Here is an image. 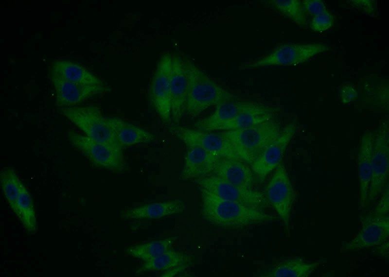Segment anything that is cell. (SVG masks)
<instances>
[{"mask_svg":"<svg viewBox=\"0 0 389 277\" xmlns=\"http://www.w3.org/2000/svg\"><path fill=\"white\" fill-rule=\"evenodd\" d=\"M303 10L307 16L313 17L328 11L323 0H301Z\"/></svg>","mask_w":389,"mask_h":277,"instance_id":"cell-33","label":"cell"},{"mask_svg":"<svg viewBox=\"0 0 389 277\" xmlns=\"http://www.w3.org/2000/svg\"><path fill=\"white\" fill-rule=\"evenodd\" d=\"M195 181L200 193L264 209L268 206L262 192L253 189H248L233 185L213 174Z\"/></svg>","mask_w":389,"mask_h":277,"instance_id":"cell-11","label":"cell"},{"mask_svg":"<svg viewBox=\"0 0 389 277\" xmlns=\"http://www.w3.org/2000/svg\"><path fill=\"white\" fill-rule=\"evenodd\" d=\"M191 265L184 264L172 268L167 271L163 272L161 277H173L186 270Z\"/></svg>","mask_w":389,"mask_h":277,"instance_id":"cell-35","label":"cell"},{"mask_svg":"<svg viewBox=\"0 0 389 277\" xmlns=\"http://www.w3.org/2000/svg\"><path fill=\"white\" fill-rule=\"evenodd\" d=\"M170 131L185 146H199L209 153L221 158H231L242 160L230 145L218 133L203 131L196 128L174 124Z\"/></svg>","mask_w":389,"mask_h":277,"instance_id":"cell-12","label":"cell"},{"mask_svg":"<svg viewBox=\"0 0 389 277\" xmlns=\"http://www.w3.org/2000/svg\"><path fill=\"white\" fill-rule=\"evenodd\" d=\"M373 130H365L360 138L356 158L359 181V208L366 205L372 175L371 155Z\"/></svg>","mask_w":389,"mask_h":277,"instance_id":"cell-19","label":"cell"},{"mask_svg":"<svg viewBox=\"0 0 389 277\" xmlns=\"http://www.w3.org/2000/svg\"><path fill=\"white\" fill-rule=\"evenodd\" d=\"M172 69V53L165 52L159 56L148 87L150 106L163 123L171 121V98L170 81Z\"/></svg>","mask_w":389,"mask_h":277,"instance_id":"cell-8","label":"cell"},{"mask_svg":"<svg viewBox=\"0 0 389 277\" xmlns=\"http://www.w3.org/2000/svg\"><path fill=\"white\" fill-rule=\"evenodd\" d=\"M192 257L182 251L174 249L169 251L159 256L142 263L138 266L135 272L136 275H139L150 272H164L172 268L184 265H191Z\"/></svg>","mask_w":389,"mask_h":277,"instance_id":"cell-25","label":"cell"},{"mask_svg":"<svg viewBox=\"0 0 389 277\" xmlns=\"http://www.w3.org/2000/svg\"><path fill=\"white\" fill-rule=\"evenodd\" d=\"M249 164L231 158H220L212 174L233 185L253 189V173Z\"/></svg>","mask_w":389,"mask_h":277,"instance_id":"cell-20","label":"cell"},{"mask_svg":"<svg viewBox=\"0 0 389 277\" xmlns=\"http://www.w3.org/2000/svg\"><path fill=\"white\" fill-rule=\"evenodd\" d=\"M264 194L267 204L275 211L288 230L296 193L283 162L273 171L265 186Z\"/></svg>","mask_w":389,"mask_h":277,"instance_id":"cell-9","label":"cell"},{"mask_svg":"<svg viewBox=\"0 0 389 277\" xmlns=\"http://www.w3.org/2000/svg\"><path fill=\"white\" fill-rule=\"evenodd\" d=\"M188 77L185 114L196 117L208 108L235 101L236 96L221 87L183 55Z\"/></svg>","mask_w":389,"mask_h":277,"instance_id":"cell-2","label":"cell"},{"mask_svg":"<svg viewBox=\"0 0 389 277\" xmlns=\"http://www.w3.org/2000/svg\"><path fill=\"white\" fill-rule=\"evenodd\" d=\"M176 236L128 245L124 248L125 256L145 261L174 249Z\"/></svg>","mask_w":389,"mask_h":277,"instance_id":"cell-26","label":"cell"},{"mask_svg":"<svg viewBox=\"0 0 389 277\" xmlns=\"http://www.w3.org/2000/svg\"><path fill=\"white\" fill-rule=\"evenodd\" d=\"M372 175L368 200L378 197L389 184V124L388 119L381 120L373 130L371 155Z\"/></svg>","mask_w":389,"mask_h":277,"instance_id":"cell-10","label":"cell"},{"mask_svg":"<svg viewBox=\"0 0 389 277\" xmlns=\"http://www.w3.org/2000/svg\"><path fill=\"white\" fill-rule=\"evenodd\" d=\"M333 49L323 42L280 43L267 54L241 65L242 69H258L268 67H288L307 61L314 56L326 53Z\"/></svg>","mask_w":389,"mask_h":277,"instance_id":"cell-5","label":"cell"},{"mask_svg":"<svg viewBox=\"0 0 389 277\" xmlns=\"http://www.w3.org/2000/svg\"><path fill=\"white\" fill-rule=\"evenodd\" d=\"M50 75L82 85H105L101 78L78 63L54 59L51 64Z\"/></svg>","mask_w":389,"mask_h":277,"instance_id":"cell-21","label":"cell"},{"mask_svg":"<svg viewBox=\"0 0 389 277\" xmlns=\"http://www.w3.org/2000/svg\"><path fill=\"white\" fill-rule=\"evenodd\" d=\"M280 108L254 101H233L216 106L208 116L196 122L195 128L210 132L216 125L247 113H268L278 112Z\"/></svg>","mask_w":389,"mask_h":277,"instance_id":"cell-15","label":"cell"},{"mask_svg":"<svg viewBox=\"0 0 389 277\" xmlns=\"http://www.w3.org/2000/svg\"><path fill=\"white\" fill-rule=\"evenodd\" d=\"M322 263L320 260L311 261L296 256L281 260L269 269L264 277H308Z\"/></svg>","mask_w":389,"mask_h":277,"instance_id":"cell-23","label":"cell"},{"mask_svg":"<svg viewBox=\"0 0 389 277\" xmlns=\"http://www.w3.org/2000/svg\"><path fill=\"white\" fill-rule=\"evenodd\" d=\"M338 97L343 104H349L355 101L358 98V92L355 87L350 83L341 85L338 89Z\"/></svg>","mask_w":389,"mask_h":277,"instance_id":"cell-32","label":"cell"},{"mask_svg":"<svg viewBox=\"0 0 389 277\" xmlns=\"http://www.w3.org/2000/svg\"><path fill=\"white\" fill-rule=\"evenodd\" d=\"M265 4L298 26L308 25L307 16L302 8L301 0H268L265 1Z\"/></svg>","mask_w":389,"mask_h":277,"instance_id":"cell-27","label":"cell"},{"mask_svg":"<svg viewBox=\"0 0 389 277\" xmlns=\"http://www.w3.org/2000/svg\"><path fill=\"white\" fill-rule=\"evenodd\" d=\"M276 113L242 114L216 125L211 131H229L248 128L274 119Z\"/></svg>","mask_w":389,"mask_h":277,"instance_id":"cell-29","label":"cell"},{"mask_svg":"<svg viewBox=\"0 0 389 277\" xmlns=\"http://www.w3.org/2000/svg\"><path fill=\"white\" fill-rule=\"evenodd\" d=\"M347 3L352 8L358 12H363L372 17L376 15L377 8V2L374 0H350Z\"/></svg>","mask_w":389,"mask_h":277,"instance_id":"cell-31","label":"cell"},{"mask_svg":"<svg viewBox=\"0 0 389 277\" xmlns=\"http://www.w3.org/2000/svg\"><path fill=\"white\" fill-rule=\"evenodd\" d=\"M379 199L375 207L371 210L377 214L389 215V187L386 185L381 193Z\"/></svg>","mask_w":389,"mask_h":277,"instance_id":"cell-34","label":"cell"},{"mask_svg":"<svg viewBox=\"0 0 389 277\" xmlns=\"http://www.w3.org/2000/svg\"><path fill=\"white\" fill-rule=\"evenodd\" d=\"M59 111L85 135L97 142L121 148L108 117L99 106L78 105L59 108Z\"/></svg>","mask_w":389,"mask_h":277,"instance_id":"cell-7","label":"cell"},{"mask_svg":"<svg viewBox=\"0 0 389 277\" xmlns=\"http://www.w3.org/2000/svg\"><path fill=\"white\" fill-rule=\"evenodd\" d=\"M334 22V15L328 10L312 17L309 21V28L312 32L321 33L332 28Z\"/></svg>","mask_w":389,"mask_h":277,"instance_id":"cell-30","label":"cell"},{"mask_svg":"<svg viewBox=\"0 0 389 277\" xmlns=\"http://www.w3.org/2000/svg\"><path fill=\"white\" fill-rule=\"evenodd\" d=\"M186 205L180 199H169L128 207L120 211L122 220L159 219L182 213Z\"/></svg>","mask_w":389,"mask_h":277,"instance_id":"cell-18","label":"cell"},{"mask_svg":"<svg viewBox=\"0 0 389 277\" xmlns=\"http://www.w3.org/2000/svg\"><path fill=\"white\" fill-rule=\"evenodd\" d=\"M188 86V77L183 54L178 52H172V69L170 81L171 120L175 124L179 123L185 114Z\"/></svg>","mask_w":389,"mask_h":277,"instance_id":"cell-16","label":"cell"},{"mask_svg":"<svg viewBox=\"0 0 389 277\" xmlns=\"http://www.w3.org/2000/svg\"><path fill=\"white\" fill-rule=\"evenodd\" d=\"M296 119L282 127L279 135L263 150L250 165L253 173L263 180L282 162L286 148L297 129Z\"/></svg>","mask_w":389,"mask_h":277,"instance_id":"cell-14","label":"cell"},{"mask_svg":"<svg viewBox=\"0 0 389 277\" xmlns=\"http://www.w3.org/2000/svg\"><path fill=\"white\" fill-rule=\"evenodd\" d=\"M200 212L210 225L226 230H241L276 221L264 209L221 200L200 193Z\"/></svg>","mask_w":389,"mask_h":277,"instance_id":"cell-1","label":"cell"},{"mask_svg":"<svg viewBox=\"0 0 389 277\" xmlns=\"http://www.w3.org/2000/svg\"><path fill=\"white\" fill-rule=\"evenodd\" d=\"M220 158L199 146H186L180 179L195 181L211 175Z\"/></svg>","mask_w":389,"mask_h":277,"instance_id":"cell-17","label":"cell"},{"mask_svg":"<svg viewBox=\"0 0 389 277\" xmlns=\"http://www.w3.org/2000/svg\"><path fill=\"white\" fill-rule=\"evenodd\" d=\"M55 97V105L58 108L81 105L87 100L108 93L111 88L105 85H82L50 75Z\"/></svg>","mask_w":389,"mask_h":277,"instance_id":"cell-13","label":"cell"},{"mask_svg":"<svg viewBox=\"0 0 389 277\" xmlns=\"http://www.w3.org/2000/svg\"><path fill=\"white\" fill-rule=\"evenodd\" d=\"M282 127L274 119L244 129L218 133L238 156L250 165L266 146L279 135Z\"/></svg>","mask_w":389,"mask_h":277,"instance_id":"cell-3","label":"cell"},{"mask_svg":"<svg viewBox=\"0 0 389 277\" xmlns=\"http://www.w3.org/2000/svg\"><path fill=\"white\" fill-rule=\"evenodd\" d=\"M11 210L27 234H35L37 232V222L34 200L24 184Z\"/></svg>","mask_w":389,"mask_h":277,"instance_id":"cell-24","label":"cell"},{"mask_svg":"<svg viewBox=\"0 0 389 277\" xmlns=\"http://www.w3.org/2000/svg\"><path fill=\"white\" fill-rule=\"evenodd\" d=\"M361 228L350 241L341 247V251H356L374 249L383 256H388L389 215L376 214L371 210L359 216Z\"/></svg>","mask_w":389,"mask_h":277,"instance_id":"cell-6","label":"cell"},{"mask_svg":"<svg viewBox=\"0 0 389 277\" xmlns=\"http://www.w3.org/2000/svg\"><path fill=\"white\" fill-rule=\"evenodd\" d=\"M117 142L123 149L138 144L149 143L156 141L154 133L117 117H108Z\"/></svg>","mask_w":389,"mask_h":277,"instance_id":"cell-22","label":"cell"},{"mask_svg":"<svg viewBox=\"0 0 389 277\" xmlns=\"http://www.w3.org/2000/svg\"><path fill=\"white\" fill-rule=\"evenodd\" d=\"M2 194L11 210L14 208L23 183L12 167H3L0 171Z\"/></svg>","mask_w":389,"mask_h":277,"instance_id":"cell-28","label":"cell"},{"mask_svg":"<svg viewBox=\"0 0 389 277\" xmlns=\"http://www.w3.org/2000/svg\"><path fill=\"white\" fill-rule=\"evenodd\" d=\"M66 136L71 147L86 158L92 168L117 173L129 171L123 149L97 142L72 130H68Z\"/></svg>","mask_w":389,"mask_h":277,"instance_id":"cell-4","label":"cell"}]
</instances>
